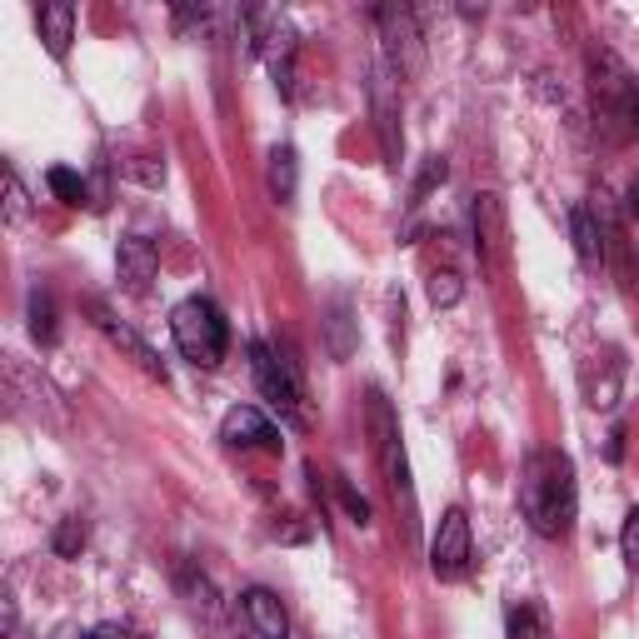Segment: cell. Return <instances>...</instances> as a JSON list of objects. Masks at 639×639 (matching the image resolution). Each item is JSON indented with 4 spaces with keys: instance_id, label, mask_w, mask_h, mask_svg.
<instances>
[{
    "instance_id": "6da1fadb",
    "label": "cell",
    "mask_w": 639,
    "mask_h": 639,
    "mask_svg": "<svg viewBox=\"0 0 639 639\" xmlns=\"http://www.w3.org/2000/svg\"><path fill=\"white\" fill-rule=\"evenodd\" d=\"M519 509L545 539H565L575 529V465L565 449H535L525 459V479H519Z\"/></svg>"
},
{
    "instance_id": "7a4b0ae2",
    "label": "cell",
    "mask_w": 639,
    "mask_h": 639,
    "mask_svg": "<svg viewBox=\"0 0 639 639\" xmlns=\"http://www.w3.org/2000/svg\"><path fill=\"white\" fill-rule=\"evenodd\" d=\"M170 335H175V349L200 369H215L230 349V325L220 315L215 300L190 295L170 310Z\"/></svg>"
},
{
    "instance_id": "3957f363",
    "label": "cell",
    "mask_w": 639,
    "mask_h": 639,
    "mask_svg": "<svg viewBox=\"0 0 639 639\" xmlns=\"http://www.w3.org/2000/svg\"><path fill=\"white\" fill-rule=\"evenodd\" d=\"M369 425H375L379 465H385L389 495H395V509H399V525H405V539L415 545V539H419V499H415V485H409L405 439H399V425H395V415H389V399L385 395H369Z\"/></svg>"
},
{
    "instance_id": "277c9868",
    "label": "cell",
    "mask_w": 639,
    "mask_h": 639,
    "mask_svg": "<svg viewBox=\"0 0 639 639\" xmlns=\"http://www.w3.org/2000/svg\"><path fill=\"white\" fill-rule=\"evenodd\" d=\"M250 369H255L265 399L280 409V419H285V425H295V429H305L310 425V409H305V385H300L295 365H290V359H280L275 349L255 339V345H250Z\"/></svg>"
},
{
    "instance_id": "5b68a950",
    "label": "cell",
    "mask_w": 639,
    "mask_h": 639,
    "mask_svg": "<svg viewBox=\"0 0 639 639\" xmlns=\"http://www.w3.org/2000/svg\"><path fill=\"white\" fill-rule=\"evenodd\" d=\"M465 569H469V519L465 509H445L435 539H429V575L439 585H455V579H465Z\"/></svg>"
},
{
    "instance_id": "8992f818",
    "label": "cell",
    "mask_w": 639,
    "mask_h": 639,
    "mask_svg": "<svg viewBox=\"0 0 639 639\" xmlns=\"http://www.w3.org/2000/svg\"><path fill=\"white\" fill-rule=\"evenodd\" d=\"M375 26H379V36H385L389 70H395V75H419V65H425V50H419L415 16H409L405 6H379L375 10Z\"/></svg>"
},
{
    "instance_id": "52a82bcc",
    "label": "cell",
    "mask_w": 639,
    "mask_h": 639,
    "mask_svg": "<svg viewBox=\"0 0 639 639\" xmlns=\"http://www.w3.org/2000/svg\"><path fill=\"white\" fill-rule=\"evenodd\" d=\"M235 615H240L245 639H290V615H285V605H280L275 589H265V585L240 589Z\"/></svg>"
},
{
    "instance_id": "ba28073f",
    "label": "cell",
    "mask_w": 639,
    "mask_h": 639,
    "mask_svg": "<svg viewBox=\"0 0 639 639\" xmlns=\"http://www.w3.org/2000/svg\"><path fill=\"white\" fill-rule=\"evenodd\" d=\"M220 439H225L230 449H280L285 445L280 429H275V419H270L265 409H255V405L225 409V419H220Z\"/></svg>"
},
{
    "instance_id": "9c48e42d",
    "label": "cell",
    "mask_w": 639,
    "mask_h": 639,
    "mask_svg": "<svg viewBox=\"0 0 639 639\" xmlns=\"http://www.w3.org/2000/svg\"><path fill=\"white\" fill-rule=\"evenodd\" d=\"M115 275H120V285H125V295H145V290L155 285V275H160L155 245L140 240V235H125L115 245Z\"/></svg>"
},
{
    "instance_id": "30bf717a",
    "label": "cell",
    "mask_w": 639,
    "mask_h": 639,
    "mask_svg": "<svg viewBox=\"0 0 639 639\" xmlns=\"http://www.w3.org/2000/svg\"><path fill=\"white\" fill-rule=\"evenodd\" d=\"M475 255L485 270L505 265V205L499 195H475Z\"/></svg>"
},
{
    "instance_id": "8fae6325",
    "label": "cell",
    "mask_w": 639,
    "mask_h": 639,
    "mask_svg": "<svg viewBox=\"0 0 639 639\" xmlns=\"http://www.w3.org/2000/svg\"><path fill=\"white\" fill-rule=\"evenodd\" d=\"M90 315H95V325H100V329H105V339H110V345H120V349H125V355H130V359H135V365H140V369H145V375L165 379V359H160V355H155V349H150V345H145V339H140V335H135V329H130V325H125V320H115V315H110V310H105V305H100V300H95V305H90Z\"/></svg>"
},
{
    "instance_id": "7c38bea8",
    "label": "cell",
    "mask_w": 639,
    "mask_h": 639,
    "mask_svg": "<svg viewBox=\"0 0 639 639\" xmlns=\"http://www.w3.org/2000/svg\"><path fill=\"white\" fill-rule=\"evenodd\" d=\"M369 100H375V130H379V145H385L389 165H399V135H395V85H389V70H375V85H369Z\"/></svg>"
},
{
    "instance_id": "4fadbf2b",
    "label": "cell",
    "mask_w": 639,
    "mask_h": 639,
    "mask_svg": "<svg viewBox=\"0 0 639 639\" xmlns=\"http://www.w3.org/2000/svg\"><path fill=\"white\" fill-rule=\"evenodd\" d=\"M36 26H40V40L50 45V55L65 60L70 40H75V6H65V0H55V6H40L36 10Z\"/></svg>"
},
{
    "instance_id": "5bb4252c",
    "label": "cell",
    "mask_w": 639,
    "mask_h": 639,
    "mask_svg": "<svg viewBox=\"0 0 639 639\" xmlns=\"http://www.w3.org/2000/svg\"><path fill=\"white\" fill-rule=\"evenodd\" d=\"M325 349L329 359H349L355 355V320H349V300L339 295L325 315Z\"/></svg>"
},
{
    "instance_id": "9a60e30c",
    "label": "cell",
    "mask_w": 639,
    "mask_h": 639,
    "mask_svg": "<svg viewBox=\"0 0 639 639\" xmlns=\"http://www.w3.org/2000/svg\"><path fill=\"white\" fill-rule=\"evenodd\" d=\"M295 185H300V160L290 145H275L270 150V195L280 200V205H290L295 200Z\"/></svg>"
},
{
    "instance_id": "2e32d148",
    "label": "cell",
    "mask_w": 639,
    "mask_h": 639,
    "mask_svg": "<svg viewBox=\"0 0 639 639\" xmlns=\"http://www.w3.org/2000/svg\"><path fill=\"white\" fill-rule=\"evenodd\" d=\"M30 335H36V345H55L60 339L55 305H50L45 290H30Z\"/></svg>"
},
{
    "instance_id": "e0dca14e",
    "label": "cell",
    "mask_w": 639,
    "mask_h": 639,
    "mask_svg": "<svg viewBox=\"0 0 639 639\" xmlns=\"http://www.w3.org/2000/svg\"><path fill=\"white\" fill-rule=\"evenodd\" d=\"M569 225H575V250L585 265H599V230H595V210L579 205L575 215H569Z\"/></svg>"
},
{
    "instance_id": "ac0fdd59",
    "label": "cell",
    "mask_w": 639,
    "mask_h": 639,
    "mask_svg": "<svg viewBox=\"0 0 639 639\" xmlns=\"http://www.w3.org/2000/svg\"><path fill=\"white\" fill-rule=\"evenodd\" d=\"M459 295H465V280H459L455 270H435V275H429V305L435 310L459 305Z\"/></svg>"
},
{
    "instance_id": "d6986e66",
    "label": "cell",
    "mask_w": 639,
    "mask_h": 639,
    "mask_svg": "<svg viewBox=\"0 0 639 639\" xmlns=\"http://www.w3.org/2000/svg\"><path fill=\"white\" fill-rule=\"evenodd\" d=\"M50 545H55L60 559H75L80 549H85V519H80V515L60 519V525H55V539H50Z\"/></svg>"
},
{
    "instance_id": "ffe728a7",
    "label": "cell",
    "mask_w": 639,
    "mask_h": 639,
    "mask_svg": "<svg viewBox=\"0 0 639 639\" xmlns=\"http://www.w3.org/2000/svg\"><path fill=\"white\" fill-rule=\"evenodd\" d=\"M50 190H55V195L60 200H65V205H80V200H85V180H80L75 175V170H65V165H55V170H50Z\"/></svg>"
},
{
    "instance_id": "44dd1931",
    "label": "cell",
    "mask_w": 639,
    "mask_h": 639,
    "mask_svg": "<svg viewBox=\"0 0 639 639\" xmlns=\"http://www.w3.org/2000/svg\"><path fill=\"white\" fill-rule=\"evenodd\" d=\"M180 579H185V589H190V605H195L200 615H215V589H210V579L195 575V569H180Z\"/></svg>"
},
{
    "instance_id": "7402d4cb",
    "label": "cell",
    "mask_w": 639,
    "mask_h": 639,
    "mask_svg": "<svg viewBox=\"0 0 639 639\" xmlns=\"http://www.w3.org/2000/svg\"><path fill=\"white\" fill-rule=\"evenodd\" d=\"M6 215H10V225L26 220V185H20L16 165H6Z\"/></svg>"
},
{
    "instance_id": "603a6c76",
    "label": "cell",
    "mask_w": 639,
    "mask_h": 639,
    "mask_svg": "<svg viewBox=\"0 0 639 639\" xmlns=\"http://www.w3.org/2000/svg\"><path fill=\"white\" fill-rule=\"evenodd\" d=\"M445 175H449V165H445L439 155H429V160H425V170H419V180H415V200H425L435 185H445Z\"/></svg>"
},
{
    "instance_id": "cb8c5ba5",
    "label": "cell",
    "mask_w": 639,
    "mask_h": 639,
    "mask_svg": "<svg viewBox=\"0 0 639 639\" xmlns=\"http://www.w3.org/2000/svg\"><path fill=\"white\" fill-rule=\"evenodd\" d=\"M509 639H539V615L529 605L509 609Z\"/></svg>"
},
{
    "instance_id": "d4e9b609",
    "label": "cell",
    "mask_w": 639,
    "mask_h": 639,
    "mask_svg": "<svg viewBox=\"0 0 639 639\" xmlns=\"http://www.w3.org/2000/svg\"><path fill=\"white\" fill-rule=\"evenodd\" d=\"M619 549H625L629 565H639V505L625 515V529H619Z\"/></svg>"
},
{
    "instance_id": "484cf974",
    "label": "cell",
    "mask_w": 639,
    "mask_h": 639,
    "mask_svg": "<svg viewBox=\"0 0 639 639\" xmlns=\"http://www.w3.org/2000/svg\"><path fill=\"white\" fill-rule=\"evenodd\" d=\"M339 495H345V509L355 515V525H369V505H365V499H359L349 485H339Z\"/></svg>"
},
{
    "instance_id": "4316f807",
    "label": "cell",
    "mask_w": 639,
    "mask_h": 639,
    "mask_svg": "<svg viewBox=\"0 0 639 639\" xmlns=\"http://www.w3.org/2000/svg\"><path fill=\"white\" fill-rule=\"evenodd\" d=\"M90 639H130V629H125V625H115V619H105V625L90 629Z\"/></svg>"
},
{
    "instance_id": "83f0119b",
    "label": "cell",
    "mask_w": 639,
    "mask_h": 639,
    "mask_svg": "<svg viewBox=\"0 0 639 639\" xmlns=\"http://www.w3.org/2000/svg\"><path fill=\"white\" fill-rule=\"evenodd\" d=\"M0 625H6V635L16 629V599H10V595H6V605H0Z\"/></svg>"
},
{
    "instance_id": "f1b7e54d",
    "label": "cell",
    "mask_w": 639,
    "mask_h": 639,
    "mask_svg": "<svg viewBox=\"0 0 639 639\" xmlns=\"http://www.w3.org/2000/svg\"><path fill=\"white\" fill-rule=\"evenodd\" d=\"M629 215H639V180L629 185Z\"/></svg>"
},
{
    "instance_id": "f546056e",
    "label": "cell",
    "mask_w": 639,
    "mask_h": 639,
    "mask_svg": "<svg viewBox=\"0 0 639 639\" xmlns=\"http://www.w3.org/2000/svg\"><path fill=\"white\" fill-rule=\"evenodd\" d=\"M635 120H639V80H635Z\"/></svg>"
}]
</instances>
